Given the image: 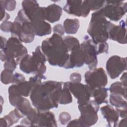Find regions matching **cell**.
<instances>
[{
    "instance_id": "1",
    "label": "cell",
    "mask_w": 127,
    "mask_h": 127,
    "mask_svg": "<svg viewBox=\"0 0 127 127\" xmlns=\"http://www.w3.org/2000/svg\"><path fill=\"white\" fill-rule=\"evenodd\" d=\"M63 83L62 82L48 80L35 87L30 95L33 105L41 112L58 108Z\"/></svg>"
},
{
    "instance_id": "2",
    "label": "cell",
    "mask_w": 127,
    "mask_h": 127,
    "mask_svg": "<svg viewBox=\"0 0 127 127\" xmlns=\"http://www.w3.org/2000/svg\"><path fill=\"white\" fill-rule=\"evenodd\" d=\"M41 47L50 64L64 67L69 54L62 36L54 33L51 37L43 41Z\"/></svg>"
},
{
    "instance_id": "3",
    "label": "cell",
    "mask_w": 127,
    "mask_h": 127,
    "mask_svg": "<svg viewBox=\"0 0 127 127\" xmlns=\"http://www.w3.org/2000/svg\"><path fill=\"white\" fill-rule=\"evenodd\" d=\"M113 24L107 20L99 9L92 14L87 33L95 43L106 42L109 39V30Z\"/></svg>"
},
{
    "instance_id": "4",
    "label": "cell",
    "mask_w": 127,
    "mask_h": 127,
    "mask_svg": "<svg viewBox=\"0 0 127 127\" xmlns=\"http://www.w3.org/2000/svg\"><path fill=\"white\" fill-rule=\"evenodd\" d=\"M27 53V49L21 42L17 38L11 36L8 39L4 49L0 51V60L5 62L9 58L14 59L18 64Z\"/></svg>"
},
{
    "instance_id": "5",
    "label": "cell",
    "mask_w": 127,
    "mask_h": 127,
    "mask_svg": "<svg viewBox=\"0 0 127 127\" xmlns=\"http://www.w3.org/2000/svg\"><path fill=\"white\" fill-rule=\"evenodd\" d=\"M78 108L80 112V116L78 120L82 127H90L97 123L98 119L97 112L99 109V105L94 100H89L84 104L78 105Z\"/></svg>"
},
{
    "instance_id": "6",
    "label": "cell",
    "mask_w": 127,
    "mask_h": 127,
    "mask_svg": "<svg viewBox=\"0 0 127 127\" xmlns=\"http://www.w3.org/2000/svg\"><path fill=\"white\" fill-rule=\"evenodd\" d=\"M20 69L25 73L44 74L47 70L45 63L37 56L27 54L19 63Z\"/></svg>"
},
{
    "instance_id": "7",
    "label": "cell",
    "mask_w": 127,
    "mask_h": 127,
    "mask_svg": "<svg viewBox=\"0 0 127 127\" xmlns=\"http://www.w3.org/2000/svg\"><path fill=\"white\" fill-rule=\"evenodd\" d=\"M100 9L106 18L112 21H118L127 12V3L124 2L122 0H107Z\"/></svg>"
},
{
    "instance_id": "8",
    "label": "cell",
    "mask_w": 127,
    "mask_h": 127,
    "mask_svg": "<svg viewBox=\"0 0 127 127\" xmlns=\"http://www.w3.org/2000/svg\"><path fill=\"white\" fill-rule=\"evenodd\" d=\"M80 48L85 56V64L88 65L89 69L93 70L96 68L98 64L97 44L88 36L86 35L84 38L83 42L80 44Z\"/></svg>"
},
{
    "instance_id": "9",
    "label": "cell",
    "mask_w": 127,
    "mask_h": 127,
    "mask_svg": "<svg viewBox=\"0 0 127 127\" xmlns=\"http://www.w3.org/2000/svg\"><path fill=\"white\" fill-rule=\"evenodd\" d=\"M85 81L91 90L105 87L108 83L107 74L102 67L87 71L85 73Z\"/></svg>"
},
{
    "instance_id": "10",
    "label": "cell",
    "mask_w": 127,
    "mask_h": 127,
    "mask_svg": "<svg viewBox=\"0 0 127 127\" xmlns=\"http://www.w3.org/2000/svg\"><path fill=\"white\" fill-rule=\"evenodd\" d=\"M70 92L77 99L78 105L84 104L91 97V90L86 85L80 82H65Z\"/></svg>"
},
{
    "instance_id": "11",
    "label": "cell",
    "mask_w": 127,
    "mask_h": 127,
    "mask_svg": "<svg viewBox=\"0 0 127 127\" xmlns=\"http://www.w3.org/2000/svg\"><path fill=\"white\" fill-rule=\"evenodd\" d=\"M106 68L110 78L115 79L127 69V59L114 55L107 61Z\"/></svg>"
},
{
    "instance_id": "12",
    "label": "cell",
    "mask_w": 127,
    "mask_h": 127,
    "mask_svg": "<svg viewBox=\"0 0 127 127\" xmlns=\"http://www.w3.org/2000/svg\"><path fill=\"white\" fill-rule=\"evenodd\" d=\"M64 10L68 14L83 17H87L90 11L87 0H67Z\"/></svg>"
},
{
    "instance_id": "13",
    "label": "cell",
    "mask_w": 127,
    "mask_h": 127,
    "mask_svg": "<svg viewBox=\"0 0 127 127\" xmlns=\"http://www.w3.org/2000/svg\"><path fill=\"white\" fill-rule=\"evenodd\" d=\"M126 23L124 20H122L119 25L113 24L109 30V38L116 41L122 44H126Z\"/></svg>"
},
{
    "instance_id": "14",
    "label": "cell",
    "mask_w": 127,
    "mask_h": 127,
    "mask_svg": "<svg viewBox=\"0 0 127 127\" xmlns=\"http://www.w3.org/2000/svg\"><path fill=\"white\" fill-rule=\"evenodd\" d=\"M85 62V56L80 47L70 52L69 59L64 67L66 69L80 67L84 65Z\"/></svg>"
},
{
    "instance_id": "15",
    "label": "cell",
    "mask_w": 127,
    "mask_h": 127,
    "mask_svg": "<svg viewBox=\"0 0 127 127\" xmlns=\"http://www.w3.org/2000/svg\"><path fill=\"white\" fill-rule=\"evenodd\" d=\"M103 117L110 127H117L119 115L117 111L110 105H106L100 108Z\"/></svg>"
},
{
    "instance_id": "16",
    "label": "cell",
    "mask_w": 127,
    "mask_h": 127,
    "mask_svg": "<svg viewBox=\"0 0 127 127\" xmlns=\"http://www.w3.org/2000/svg\"><path fill=\"white\" fill-rule=\"evenodd\" d=\"M35 35L31 22L30 21L22 22L20 31L17 38L21 42L29 43L33 41Z\"/></svg>"
},
{
    "instance_id": "17",
    "label": "cell",
    "mask_w": 127,
    "mask_h": 127,
    "mask_svg": "<svg viewBox=\"0 0 127 127\" xmlns=\"http://www.w3.org/2000/svg\"><path fill=\"white\" fill-rule=\"evenodd\" d=\"M36 127H57L54 113L49 111H39Z\"/></svg>"
},
{
    "instance_id": "18",
    "label": "cell",
    "mask_w": 127,
    "mask_h": 127,
    "mask_svg": "<svg viewBox=\"0 0 127 127\" xmlns=\"http://www.w3.org/2000/svg\"><path fill=\"white\" fill-rule=\"evenodd\" d=\"M63 9L62 8L55 3L45 7V20L50 23H54L59 21L60 19Z\"/></svg>"
},
{
    "instance_id": "19",
    "label": "cell",
    "mask_w": 127,
    "mask_h": 127,
    "mask_svg": "<svg viewBox=\"0 0 127 127\" xmlns=\"http://www.w3.org/2000/svg\"><path fill=\"white\" fill-rule=\"evenodd\" d=\"M31 22L35 35L42 37L51 33V26L45 20H36Z\"/></svg>"
},
{
    "instance_id": "20",
    "label": "cell",
    "mask_w": 127,
    "mask_h": 127,
    "mask_svg": "<svg viewBox=\"0 0 127 127\" xmlns=\"http://www.w3.org/2000/svg\"><path fill=\"white\" fill-rule=\"evenodd\" d=\"M15 107L14 110L20 118L26 116L32 108L29 100L23 97L19 100Z\"/></svg>"
},
{
    "instance_id": "21",
    "label": "cell",
    "mask_w": 127,
    "mask_h": 127,
    "mask_svg": "<svg viewBox=\"0 0 127 127\" xmlns=\"http://www.w3.org/2000/svg\"><path fill=\"white\" fill-rule=\"evenodd\" d=\"M16 92L20 96L27 97L30 95L34 87L29 81H26L12 84Z\"/></svg>"
},
{
    "instance_id": "22",
    "label": "cell",
    "mask_w": 127,
    "mask_h": 127,
    "mask_svg": "<svg viewBox=\"0 0 127 127\" xmlns=\"http://www.w3.org/2000/svg\"><path fill=\"white\" fill-rule=\"evenodd\" d=\"M91 97H93L95 102L99 105L102 103L107 104L108 103L107 100L108 97V89L103 87L92 90Z\"/></svg>"
},
{
    "instance_id": "23",
    "label": "cell",
    "mask_w": 127,
    "mask_h": 127,
    "mask_svg": "<svg viewBox=\"0 0 127 127\" xmlns=\"http://www.w3.org/2000/svg\"><path fill=\"white\" fill-rule=\"evenodd\" d=\"M79 26V21L77 18H67L64 22V31L68 34H74L76 33Z\"/></svg>"
},
{
    "instance_id": "24",
    "label": "cell",
    "mask_w": 127,
    "mask_h": 127,
    "mask_svg": "<svg viewBox=\"0 0 127 127\" xmlns=\"http://www.w3.org/2000/svg\"><path fill=\"white\" fill-rule=\"evenodd\" d=\"M20 119L14 110L10 111L9 114L0 119V126L1 127H10L16 123Z\"/></svg>"
},
{
    "instance_id": "25",
    "label": "cell",
    "mask_w": 127,
    "mask_h": 127,
    "mask_svg": "<svg viewBox=\"0 0 127 127\" xmlns=\"http://www.w3.org/2000/svg\"><path fill=\"white\" fill-rule=\"evenodd\" d=\"M109 101L111 105L115 106L116 108H123L127 107V99L120 95L111 93Z\"/></svg>"
},
{
    "instance_id": "26",
    "label": "cell",
    "mask_w": 127,
    "mask_h": 127,
    "mask_svg": "<svg viewBox=\"0 0 127 127\" xmlns=\"http://www.w3.org/2000/svg\"><path fill=\"white\" fill-rule=\"evenodd\" d=\"M72 97L67 86L64 82L63 87L60 93V97L58 100V103L60 104H67L71 103Z\"/></svg>"
},
{
    "instance_id": "27",
    "label": "cell",
    "mask_w": 127,
    "mask_h": 127,
    "mask_svg": "<svg viewBox=\"0 0 127 127\" xmlns=\"http://www.w3.org/2000/svg\"><path fill=\"white\" fill-rule=\"evenodd\" d=\"M109 90L111 93L120 95L127 99V86H124L121 82H114L110 85Z\"/></svg>"
},
{
    "instance_id": "28",
    "label": "cell",
    "mask_w": 127,
    "mask_h": 127,
    "mask_svg": "<svg viewBox=\"0 0 127 127\" xmlns=\"http://www.w3.org/2000/svg\"><path fill=\"white\" fill-rule=\"evenodd\" d=\"M63 40L68 52H71L73 50L80 47V44L78 39L73 36H65L63 38Z\"/></svg>"
},
{
    "instance_id": "29",
    "label": "cell",
    "mask_w": 127,
    "mask_h": 127,
    "mask_svg": "<svg viewBox=\"0 0 127 127\" xmlns=\"http://www.w3.org/2000/svg\"><path fill=\"white\" fill-rule=\"evenodd\" d=\"M0 80L4 84L13 83L14 81V74L13 71L5 69L3 70L0 75Z\"/></svg>"
},
{
    "instance_id": "30",
    "label": "cell",
    "mask_w": 127,
    "mask_h": 127,
    "mask_svg": "<svg viewBox=\"0 0 127 127\" xmlns=\"http://www.w3.org/2000/svg\"><path fill=\"white\" fill-rule=\"evenodd\" d=\"M105 1V0H87L90 10H98L100 9L104 5Z\"/></svg>"
},
{
    "instance_id": "31",
    "label": "cell",
    "mask_w": 127,
    "mask_h": 127,
    "mask_svg": "<svg viewBox=\"0 0 127 127\" xmlns=\"http://www.w3.org/2000/svg\"><path fill=\"white\" fill-rule=\"evenodd\" d=\"M22 6V9L25 11H27L39 6V4L36 0H23Z\"/></svg>"
},
{
    "instance_id": "32",
    "label": "cell",
    "mask_w": 127,
    "mask_h": 127,
    "mask_svg": "<svg viewBox=\"0 0 127 127\" xmlns=\"http://www.w3.org/2000/svg\"><path fill=\"white\" fill-rule=\"evenodd\" d=\"M16 5V2L15 0H0V5L2 6L5 9L8 11H13L14 10Z\"/></svg>"
},
{
    "instance_id": "33",
    "label": "cell",
    "mask_w": 127,
    "mask_h": 127,
    "mask_svg": "<svg viewBox=\"0 0 127 127\" xmlns=\"http://www.w3.org/2000/svg\"><path fill=\"white\" fill-rule=\"evenodd\" d=\"M17 64L14 59L9 58L4 62L3 66L4 69L10 70L13 71L16 68Z\"/></svg>"
},
{
    "instance_id": "34",
    "label": "cell",
    "mask_w": 127,
    "mask_h": 127,
    "mask_svg": "<svg viewBox=\"0 0 127 127\" xmlns=\"http://www.w3.org/2000/svg\"><path fill=\"white\" fill-rule=\"evenodd\" d=\"M59 121L63 125H65L68 123L71 119V116L70 114L66 112H62L59 116Z\"/></svg>"
},
{
    "instance_id": "35",
    "label": "cell",
    "mask_w": 127,
    "mask_h": 127,
    "mask_svg": "<svg viewBox=\"0 0 127 127\" xmlns=\"http://www.w3.org/2000/svg\"><path fill=\"white\" fill-rule=\"evenodd\" d=\"M108 49L109 45L106 42L97 44V55L102 53H108Z\"/></svg>"
},
{
    "instance_id": "36",
    "label": "cell",
    "mask_w": 127,
    "mask_h": 127,
    "mask_svg": "<svg viewBox=\"0 0 127 127\" xmlns=\"http://www.w3.org/2000/svg\"><path fill=\"white\" fill-rule=\"evenodd\" d=\"M13 22L8 21H4L0 24V29L5 32H10Z\"/></svg>"
},
{
    "instance_id": "37",
    "label": "cell",
    "mask_w": 127,
    "mask_h": 127,
    "mask_svg": "<svg viewBox=\"0 0 127 127\" xmlns=\"http://www.w3.org/2000/svg\"><path fill=\"white\" fill-rule=\"evenodd\" d=\"M54 33L57 34L61 36H63L64 34V26L61 24H57L54 26L53 29Z\"/></svg>"
},
{
    "instance_id": "38",
    "label": "cell",
    "mask_w": 127,
    "mask_h": 127,
    "mask_svg": "<svg viewBox=\"0 0 127 127\" xmlns=\"http://www.w3.org/2000/svg\"><path fill=\"white\" fill-rule=\"evenodd\" d=\"M25 80V77L21 73L16 72L14 74V81L13 83H18Z\"/></svg>"
},
{
    "instance_id": "39",
    "label": "cell",
    "mask_w": 127,
    "mask_h": 127,
    "mask_svg": "<svg viewBox=\"0 0 127 127\" xmlns=\"http://www.w3.org/2000/svg\"><path fill=\"white\" fill-rule=\"evenodd\" d=\"M70 80L72 82H80L81 80V74L77 72L72 73L70 76Z\"/></svg>"
},
{
    "instance_id": "40",
    "label": "cell",
    "mask_w": 127,
    "mask_h": 127,
    "mask_svg": "<svg viewBox=\"0 0 127 127\" xmlns=\"http://www.w3.org/2000/svg\"><path fill=\"white\" fill-rule=\"evenodd\" d=\"M116 110L119 114V117L122 118H127V108H116Z\"/></svg>"
},
{
    "instance_id": "41",
    "label": "cell",
    "mask_w": 127,
    "mask_h": 127,
    "mask_svg": "<svg viewBox=\"0 0 127 127\" xmlns=\"http://www.w3.org/2000/svg\"><path fill=\"white\" fill-rule=\"evenodd\" d=\"M67 127H82V125L79 121L78 119H74L71 121H70L68 122L67 125Z\"/></svg>"
},
{
    "instance_id": "42",
    "label": "cell",
    "mask_w": 127,
    "mask_h": 127,
    "mask_svg": "<svg viewBox=\"0 0 127 127\" xmlns=\"http://www.w3.org/2000/svg\"><path fill=\"white\" fill-rule=\"evenodd\" d=\"M121 83L125 86H127V72H125L123 73L120 78Z\"/></svg>"
},
{
    "instance_id": "43",
    "label": "cell",
    "mask_w": 127,
    "mask_h": 127,
    "mask_svg": "<svg viewBox=\"0 0 127 127\" xmlns=\"http://www.w3.org/2000/svg\"><path fill=\"white\" fill-rule=\"evenodd\" d=\"M0 38H1V40H0V49L3 50L5 47V46H6L7 40H6V39H5V38L1 36H0Z\"/></svg>"
},
{
    "instance_id": "44",
    "label": "cell",
    "mask_w": 127,
    "mask_h": 127,
    "mask_svg": "<svg viewBox=\"0 0 127 127\" xmlns=\"http://www.w3.org/2000/svg\"><path fill=\"white\" fill-rule=\"evenodd\" d=\"M117 127H127V118H123L118 123Z\"/></svg>"
}]
</instances>
